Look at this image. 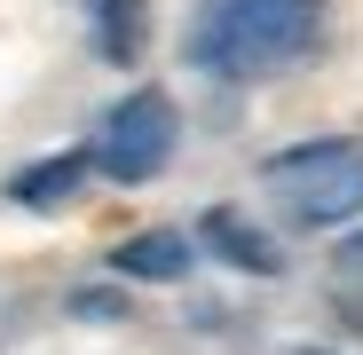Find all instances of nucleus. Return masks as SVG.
Returning <instances> with one entry per match:
<instances>
[{
  "label": "nucleus",
  "mask_w": 363,
  "mask_h": 355,
  "mask_svg": "<svg viewBox=\"0 0 363 355\" xmlns=\"http://www.w3.org/2000/svg\"><path fill=\"white\" fill-rule=\"evenodd\" d=\"M87 16H95L103 64H143V47H150V0H87Z\"/></svg>",
  "instance_id": "0eeeda50"
},
{
  "label": "nucleus",
  "mask_w": 363,
  "mask_h": 355,
  "mask_svg": "<svg viewBox=\"0 0 363 355\" xmlns=\"http://www.w3.org/2000/svg\"><path fill=\"white\" fill-rule=\"evenodd\" d=\"M87 174H95V150H55V158H40V166L16 174L9 198L32 205V213H55V205H72V198L87 190Z\"/></svg>",
  "instance_id": "20e7f679"
},
{
  "label": "nucleus",
  "mask_w": 363,
  "mask_h": 355,
  "mask_svg": "<svg viewBox=\"0 0 363 355\" xmlns=\"http://www.w3.org/2000/svg\"><path fill=\"white\" fill-rule=\"evenodd\" d=\"M198 237H206V253H221L229 269H245V276H277V269H284V253L269 245L245 213H229V205H213V213L198 221Z\"/></svg>",
  "instance_id": "39448f33"
},
{
  "label": "nucleus",
  "mask_w": 363,
  "mask_h": 355,
  "mask_svg": "<svg viewBox=\"0 0 363 355\" xmlns=\"http://www.w3.org/2000/svg\"><path fill=\"white\" fill-rule=\"evenodd\" d=\"M190 237H174V229H143V237H127V245L111 253V269L118 276H143V284H182L190 276Z\"/></svg>",
  "instance_id": "423d86ee"
},
{
  "label": "nucleus",
  "mask_w": 363,
  "mask_h": 355,
  "mask_svg": "<svg viewBox=\"0 0 363 355\" xmlns=\"http://www.w3.org/2000/svg\"><path fill=\"white\" fill-rule=\"evenodd\" d=\"M300 355H316V347H300Z\"/></svg>",
  "instance_id": "1a4fd4ad"
},
{
  "label": "nucleus",
  "mask_w": 363,
  "mask_h": 355,
  "mask_svg": "<svg viewBox=\"0 0 363 355\" xmlns=\"http://www.w3.org/2000/svg\"><path fill=\"white\" fill-rule=\"evenodd\" d=\"M261 182L277 190V205L300 221V229H332V221H355L363 213V142L347 135H324V142H292L261 166Z\"/></svg>",
  "instance_id": "f03ea898"
},
{
  "label": "nucleus",
  "mask_w": 363,
  "mask_h": 355,
  "mask_svg": "<svg viewBox=\"0 0 363 355\" xmlns=\"http://www.w3.org/2000/svg\"><path fill=\"white\" fill-rule=\"evenodd\" d=\"M174 158V95L166 87H135L118 95L103 135H95V166L111 182H150V174Z\"/></svg>",
  "instance_id": "7ed1b4c3"
},
{
  "label": "nucleus",
  "mask_w": 363,
  "mask_h": 355,
  "mask_svg": "<svg viewBox=\"0 0 363 355\" xmlns=\"http://www.w3.org/2000/svg\"><path fill=\"white\" fill-rule=\"evenodd\" d=\"M324 40V0H198L190 64L213 79H269L292 72Z\"/></svg>",
  "instance_id": "f257e3e1"
},
{
  "label": "nucleus",
  "mask_w": 363,
  "mask_h": 355,
  "mask_svg": "<svg viewBox=\"0 0 363 355\" xmlns=\"http://www.w3.org/2000/svg\"><path fill=\"white\" fill-rule=\"evenodd\" d=\"M340 276H363V229H355L347 245H340Z\"/></svg>",
  "instance_id": "6e6552de"
}]
</instances>
